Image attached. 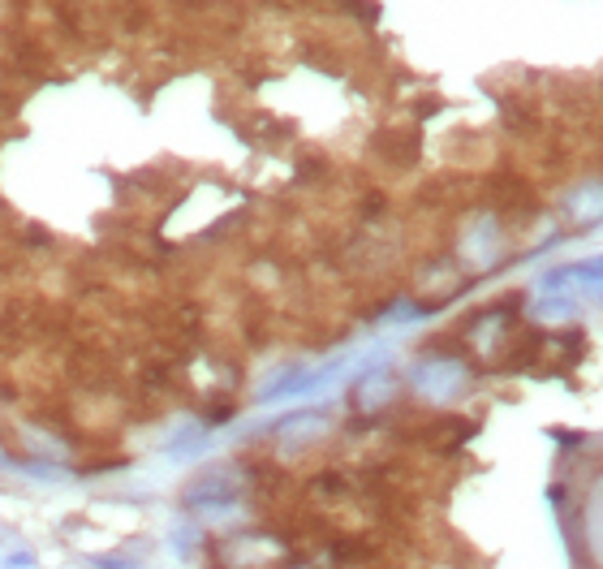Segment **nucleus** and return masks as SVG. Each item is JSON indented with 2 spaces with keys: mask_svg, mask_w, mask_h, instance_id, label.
Masks as SVG:
<instances>
[{
  "mask_svg": "<svg viewBox=\"0 0 603 569\" xmlns=\"http://www.w3.org/2000/svg\"><path fill=\"white\" fill-rule=\"evenodd\" d=\"M86 566H91V569H143V566H138V561H134V557H117V552H104V557H91Z\"/></svg>",
  "mask_w": 603,
  "mask_h": 569,
  "instance_id": "11",
  "label": "nucleus"
},
{
  "mask_svg": "<svg viewBox=\"0 0 603 569\" xmlns=\"http://www.w3.org/2000/svg\"><path fill=\"white\" fill-rule=\"evenodd\" d=\"M466 284H470V272H466L453 255H432V259H423L418 272H414V298L427 302L432 311H440Z\"/></svg>",
  "mask_w": 603,
  "mask_h": 569,
  "instance_id": "8",
  "label": "nucleus"
},
{
  "mask_svg": "<svg viewBox=\"0 0 603 569\" xmlns=\"http://www.w3.org/2000/svg\"><path fill=\"white\" fill-rule=\"evenodd\" d=\"M561 216H573L578 225H595L603 220V182H582V186H573L569 195L561 199Z\"/></svg>",
  "mask_w": 603,
  "mask_h": 569,
  "instance_id": "10",
  "label": "nucleus"
},
{
  "mask_svg": "<svg viewBox=\"0 0 603 569\" xmlns=\"http://www.w3.org/2000/svg\"><path fill=\"white\" fill-rule=\"evenodd\" d=\"M263 462L254 457H233V462H211L181 488V509L195 518H220L241 509L254 492H263Z\"/></svg>",
  "mask_w": 603,
  "mask_h": 569,
  "instance_id": "1",
  "label": "nucleus"
},
{
  "mask_svg": "<svg viewBox=\"0 0 603 569\" xmlns=\"http://www.w3.org/2000/svg\"><path fill=\"white\" fill-rule=\"evenodd\" d=\"M0 569H35V552H9Z\"/></svg>",
  "mask_w": 603,
  "mask_h": 569,
  "instance_id": "12",
  "label": "nucleus"
},
{
  "mask_svg": "<svg viewBox=\"0 0 603 569\" xmlns=\"http://www.w3.org/2000/svg\"><path fill=\"white\" fill-rule=\"evenodd\" d=\"M509 255V229H505V216L496 207H475L461 225H457V246H453V259L466 268V272H491L500 268Z\"/></svg>",
  "mask_w": 603,
  "mask_h": 569,
  "instance_id": "3",
  "label": "nucleus"
},
{
  "mask_svg": "<svg viewBox=\"0 0 603 569\" xmlns=\"http://www.w3.org/2000/svg\"><path fill=\"white\" fill-rule=\"evenodd\" d=\"M332 427H336L332 410L306 406V410H289V414H281V418L263 423L254 436H259V441H268V453L284 462V457H302V453L320 448L323 441L332 436Z\"/></svg>",
  "mask_w": 603,
  "mask_h": 569,
  "instance_id": "4",
  "label": "nucleus"
},
{
  "mask_svg": "<svg viewBox=\"0 0 603 569\" xmlns=\"http://www.w3.org/2000/svg\"><path fill=\"white\" fill-rule=\"evenodd\" d=\"M457 337H461V350L470 359H482V363L500 359L518 341V298H505V302H491L482 311H470V320L461 324Z\"/></svg>",
  "mask_w": 603,
  "mask_h": 569,
  "instance_id": "5",
  "label": "nucleus"
},
{
  "mask_svg": "<svg viewBox=\"0 0 603 569\" xmlns=\"http://www.w3.org/2000/svg\"><path fill=\"white\" fill-rule=\"evenodd\" d=\"M211 448V432L202 427L199 418H181L173 432H168V441H164V453L173 457V462H190V457H202Z\"/></svg>",
  "mask_w": 603,
  "mask_h": 569,
  "instance_id": "9",
  "label": "nucleus"
},
{
  "mask_svg": "<svg viewBox=\"0 0 603 569\" xmlns=\"http://www.w3.org/2000/svg\"><path fill=\"white\" fill-rule=\"evenodd\" d=\"M475 389V366L461 350H440V345H423L418 359L405 371V393H414L423 406H453Z\"/></svg>",
  "mask_w": 603,
  "mask_h": 569,
  "instance_id": "2",
  "label": "nucleus"
},
{
  "mask_svg": "<svg viewBox=\"0 0 603 569\" xmlns=\"http://www.w3.org/2000/svg\"><path fill=\"white\" fill-rule=\"evenodd\" d=\"M405 393V380L388 363H371L362 375H354L350 384V410L354 418H384L388 406H397V397Z\"/></svg>",
  "mask_w": 603,
  "mask_h": 569,
  "instance_id": "6",
  "label": "nucleus"
},
{
  "mask_svg": "<svg viewBox=\"0 0 603 569\" xmlns=\"http://www.w3.org/2000/svg\"><path fill=\"white\" fill-rule=\"evenodd\" d=\"M539 293H564V298H573L578 307H582V302L603 307V255L578 259V263H561V268H548V272L539 277Z\"/></svg>",
  "mask_w": 603,
  "mask_h": 569,
  "instance_id": "7",
  "label": "nucleus"
}]
</instances>
